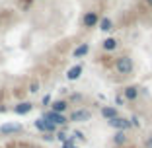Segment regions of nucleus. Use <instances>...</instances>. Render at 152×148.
<instances>
[{
  "instance_id": "a211bd4d",
  "label": "nucleus",
  "mask_w": 152,
  "mask_h": 148,
  "mask_svg": "<svg viewBox=\"0 0 152 148\" xmlns=\"http://www.w3.org/2000/svg\"><path fill=\"white\" fill-rule=\"evenodd\" d=\"M29 94H37V92H39V82L37 80H31V84H29Z\"/></svg>"
},
{
  "instance_id": "2eb2a0df",
  "label": "nucleus",
  "mask_w": 152,
  "mask_h": 148,
  "mask_svg": "<svg viewBox=\"0 0 152 148\" xmlns=\"http://www.w3.org/2000/svg\"><path fill=\"white\" fill-rule=\"evenodd\" d=\"M102 47H103V51H115L117 49V39H113V37H107V39L102 43Z\"/></svg>"
},
{
  "instance_id": "423d86ee",
  "label": "nucleus",
  "mask_w": 152,
  "mask_h": 148,
  "mask_svg": "<svg viewBox=\"0 0 152 148\" xmlns=\"http://www.w3.org/2000/svg\"><path fill=\"white\" fill-rule=\"evenodd\" d=\"M82 23H84V27H96L99 23V16L96 12H86L82 18Z\"/></svg>"
},
{
  "instance_id": "9b49d317",
  "label": "nucleus",
  "mask_w": 152,
  "mask_h": 148,
  "mask_svg": "<svg viewBox=\"0 0 152 148\" xmlns=\"http://www.w3.org/2000/svg\"><path fill=\"white\" fill-rule=\"evenodd\" d=\"M66 109H68V101L66 99H55V101H51V111L64 113Z\"/></svg>"
},
{
  "instance_id": "5701e85b",
  "label": "nucleus",
  "mask_w": 152,
  "mask_h": 148,
  "mask_svg": "<svg viewBox=\"0 0 152 148\" xmlns=\"http://www.w3.org/2000/svg\"><path fill=\"white\" fill-rule=\"evenodd\" d=\"M43 140L51 142V140H55V135H51V133H45V135H43Z\"/></svg>"
},
{
  "instance_id": "412c9836",
  "label": "nucleus",
  "mask_w": 152,
  "mask_h": 148,
  "mask_svg": "<svg viewBox=\"0 0 152 148\" xmlns=\"http://www.w3.org/2000/svg\"><path fill=\"white\" fill-rule=\"evenodd\" d=\"M115 103H117V105H125V103H127V99L123 98V94H119V96L115 98Z\"/></svg>"
},
{
  "instance_id": "6ab92c4d",
  "label": "nucleus",
  "mask_w": 152,
  "mask_h": 148,
  "mask_svg": "<svg viewBox=\"0 0 152 148\" xmlns=\"http://www.w3.org/2000/svg\"><path fill=\"white\" fill-rule=\"evenodd\" d=\"M129 121H131V125H133L134 129H139V127H140V119H139V117H137V115H133V117H131V119H129Z\"/></svg>"
},
{
  "instance_id": "f3484780",
  "label": "nucleus",
  "mask_w": 152,
  "mask_h": 148,
  "mask_svg": "<svg viewBox=\"0 0 152 148\" xmlns=\"http://www.w3.org/2000/svg\"><path fill=\"white\" fill-rule=\"evenodd\" d=\"M55 139H57V140H61L63 144L68 140V139H66V133H64V131H57V133H55Z\"/></svg>"
},
{
  "instance_id": "393cba45",
  "label": "nucleus",
  "mask_w": 152,
  "mask_h": 148,
  "mask_svg": "<svg viewBox=\"0 0 152 148\" xmlns=\"http://www.w3.org/2000/svg\"><path fill=\"white\" fill-rule=\"evenodd\" d=\"M150 140H152V139H150Z\"/></svg>"
},
{
  "instance_id": "f8f14e48",
  "label": "nucleus",
  "mask_w": 152,
  "mask_h": 148,
  "mask_svg": "<svg viewBox=\"0 0 152 148\" xmlns=\"http://www.w3.org/2000/svg\"><path fill=\"white\" fill-rule=\"evenodd\" d=\"M127 142H129V136H127L125 131H117L115 135H113V144L115 146H125Z\"/></svg>"
},
{
  "instance_id": "39448f33",
  "label": "nucleus",
  "mask_w": 152,
  "mask_h": 148,
  "mask_svg": "<svg viewBox=\"0 0 152 148\" xmlns=\"http://www.w3.org/2000/svg\"><path fill=\"white\" fill-rule=\"evenodd\" d=\"M92 119V111H88V109H76V111H72L70 119L68 121H74V123H86Z\"/></svg>"
},
{
  "instance_id": "20e7f679",
  "label": "nucleus",
  "mask_w": 152,
  "mask_h": 148,
  "mask_svg": "<svg viewBox=\"0 0 152 148\" xmlns=\"http://www.w3.org/2000/svg\"><path fill=\"white\" fill-rule=\"evenodd\" d=\"M107 123H109V127H111V129H115V131H125V133L131 129V127H133L129 119H125V117H121V115L115 117V119H111V121H107Z\"/></svg>"
},
{
  "instance_id": "6e6552de",
  "label": "nucleus",
  "mask_w": 152,
  "mask_h": 148,
  "mask_svg": "<svg viewBox=\"0 0 152 148\" xmlns=\"http://www.w3.org/2000/svg\"><path fill=\"white\" fill-rule=\"evenodd\" d=\"M102 117L107 119V121H111V119L119 117V111H117V107H113V105H102Z\"/></svg>"
},
{
  "instance_id": "4be33fe9",
  "label": "nucleus",
  "mask_w": 152,
  "mask_h": 148,
  "mask_svg": "<svg viewBox=\"0 0 152 148\" xmlns=\"http://www.w3.org/2000/svg\"><path fill=\"white\" fill-rule=\"evenodd\" d=\"M51 101H53V99H51V96H49V94H47L43 99H41V103H43V105H51Z\"/></svg>"
},
{
  "instance_id": "7ed1b4c3",
  "label": "nucleus",
  "mask_w": 152,
  "mask_h": 148,
  "mask_svg": "<svg viewBox=\"0 0 152 148\" xmlns=\"http://www.w3.org/2000/svg\"><path fill=\"white\" fill-rule=\"evenodd\" d=\"M33 127H35L39 133H43V135H45V133H51V135H55V133H57V129H58V127L53 125L51 121H45L43 117L35 119V121H33Z\"/></svg>"
},
{
  "instance_id": "aec40b11",
  "label": "nucleus",
  "mask_w": 152,
  "mask_h": 148,
  "mask_svg": "<svg viewBox=\"0 0 152 148\" xmlns=\"http://www.w3.org/2000/svg\"><path fill=\"white\" fill-rule=\"evenodd\" d=\"M72 139H78V140H86V136H84V133H82V131H74V133H72Z\"/></svg>"
},
{
  "instance_id": "9d476101",
  "label": "nucleus",
  "mask_w": 152,
  "mask_h": 148,
  "mask_svg": "<svg viewBox=\"0 0 152 148\" xmlns=\"http://www.w3.org/2000/svg\"><path fill=\"white\" fill-rule=\"evenodd\" d=\"M31 109H33V105L29 101H20L18 105H14V113L16 115H27Z\"/></svg>"
},
{
  "instance_id": "dca6fc26",
  "label": "nucleus",
  "mask_w": 152,
  "mask_h": 148,
  "mask_svg": "<svg viewBox=\"0 0 152 148\" xmlns=\"http://www.w3.org/2000/svg\"><path fill=\"white\" fill-rule=\"evenodd\" d=\"M99 29H102V31H109V29H111V20L109 18L99 20Z\"/></svg>"
},
{
  "instance_id": "f03ea898",
  "label": "nucleus",
  "mask_w": 152,
  "mask_h": 148,
  "mask_svg": "<svg viewBox=\"0 0 152 148\" xmlns=\"http://www.w3.org/2000/svg\"><path fill=\"white\" fill-rule=\"evenodd\" d=\"M43 119H45V121H51L53 125H57V127H63V129L70 123L64 113H57V111H51V109L43 111Z\"/></svg>"
},
{
  "instance_id": "4468645a",
  "label": "nucleus",
  "mask_w": 152,
  "mask_h": 148,
  "mask_svg": "<svg viewBox=\"0 0 152 148\" xmlns=\"http://www.w3.org/2000/svg\"><path fill=\"white\" fill-rule=\"evenodd\" d=\"M88 51H90V45H88V43H82V45H78L74 49L72 57H74V58H82V57H86V55H88Z\"/></svg>"
},
{
  "instance_id": "f257e3e1",
  "label": "nucleus",
  "mask_w": 152,
  "mask_h": 148,
  "mask_svg": "<svg viewBox=\"0 0 152 148\" xmlns=\"http://www.w3.org/2000/svg\"><path fill=\"white\" fill-rule=\"evenodd\" d=\"M133 70H134V63H133L131 57L123 55V57L115 58V72L117 74H121V76H129V74H133Z\"/></svg>"
},
{
  "instance_id": "ddd939ff",
  "label": "nucleus",
  "mask_w": 152,
  "mask_h": 148,
  "mask_svg": "<svg viewBox=\"0 0 152 148\" xmlns=\"http://www.w3.org/2000/svg\"><path fill=\"white\" fill-rule=\"evenodd\" d=\"M80 76H82V66H80V64H74L72 68H68V72H66L68 80H78Z\"/></svg>"
},
{
  "instance_id": "0eeeda50",
  "label": "nucleus",
  "mask_w": 152,
  "mask_h": 148,
  "mask_svg": "<svg viewBox=\"0 0 152 148\" xmlns=\"http://www.w3.org/2000/svg\"><path fill=\"white\" fill-rule=\"evenodd\" d=\"M22 125L18 123H6V125H0V135H14V133H20Z\"/></svg>"
},
{
  "instance_id": "b1692460",
  "label": "nucleus",
  "mask_w": 152,
  "mask_h": 148,
  "mask_svg": "<svg viewBox=\"0 0 152 148\" xmlns=\"http://www.w3.org/2000/svg\"><path fill=\"white\" fill-rule=\"evenodd\" d=\"M146 2H148V4H150V6H152V0H146Z\"/></svg>"
},
{
  "instance_id": "1a4fd4ad",
  "label": "nucleus",
  "mask_w": 152,
  "mask_h": 148,
  "mask_svg": "<svg viewBox=\"0 0 152 148\" xmlns=\"http://www.w3.org/2000/svg\"><path fill=\"white\" fill-rule=\"evenodd\" d=\"M123 98L127 101H137L139 99V88L137 86H127L125 90H123Z\"/></svg>"
}]
</instances>
